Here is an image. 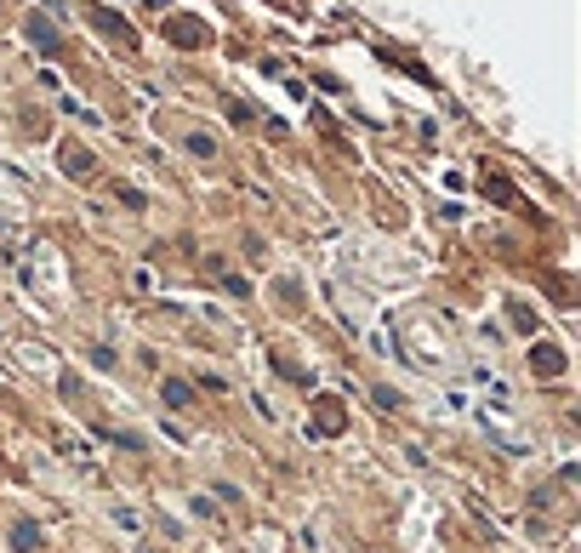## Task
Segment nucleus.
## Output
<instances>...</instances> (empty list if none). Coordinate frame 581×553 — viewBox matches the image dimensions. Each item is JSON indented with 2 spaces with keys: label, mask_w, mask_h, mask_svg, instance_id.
Wrapping results in <instances>:
<instances>
[{
  "label": "nucleus",
  "mask_w": 581,
  "mask_h": 553,
  "mask_svg": "<svg viewBox=\"0 0 581 553\" xmlns=\"http://www.w3.org/2000/svg\"><path fill=\"white\" fill-rule=\"evenodd\" d=\"M564 365H570V360H564L559 343H530V371H536V377L553 382V377H564Z\"/></svg>",
  "instance_id": "7ed1b4c3"
},
{
  "label": "nucleus",
  "mask_w": 581,
  "mask_h": 553,
  "mask_svg": "<svg viewBox=\"0 0 581 553\" xmlns=\"http://www.w3.org/2000/svg\"><path fill=\"white\" fill-rule=\"evenodd\" d=\"M508 314H513V326H519V331H536V314H530V309H525V302H513V309H508Z\"/></svg>",
  "instance_id": "ddd939ff"
},
{
  "label": "nucleus",
  "mask_w": 581,
  "mask_h": 553,
  "mask_svg": "<svg viewBox=\"0 0 581 553\" xmlns=\"http://www.w3.org/2000/svg\"><path fill=\"white\" fill-rule=\"evenodd\" d=\"M115 200H120V206H125V211H143V206H149V200H143V194H137V189H125V183H120V189H115Z\"/></svg>",
  "instance_id": "9b49d317"
},
{
  "label": "nucleus",
  "mask_w": 581,
  "mask_h": 553,
  "mask_svg": "<svg viewBox=\"0 0 581 553\" xmlns=\"http://www.w3.org/2000/svg\"><path fill=\"white\" fill-rule=\"evenodd\" d=\"M57 166H63V177H74V183H86L91 172H98V155H91L86 143H63L57 149Z\"/></svg>",
  "instance_id": "f03ea898"
},
{
  "label": "nucleus",
  "mask_w": 581,
  "mask_h": 553,
  "mask_svg": "<svg viewBox=\"0 0 581 553\" xmlns=\"http://www.w3.org/2000/svg\"><path fill=\"white\" fill-rule=\"evenodd\" d=\"M342 428H348V411H342V399H337V394H320V399L308 405V434H313V439H337Z\"/></svg>",
  "instance_id": "f257e3e1"
},
{
  "label": "nucleus",
  "mask_w": 581,
  "mask_h": 553,
  "mask_svg": "<svg viewBox=\"0 0 581 553\" xmlns=\"http://www.w3.org/2000/svg\"><path fill=\"white\" fill-rule=\"evenodd\" d=\"M183 149H188L194 160H211V155H217V143H211L206 132H188V137H183Z\"/></svg>",
  "instance_id": "9d476101"
},
{
  "label": "nucleus",
  "mask_w": 581,
  "mask_h": 553,
  "mask_svg": "<svg viewBox=\"0 0 581 553\" xmlns=\"http://www.w3.org/2000/svg\"><path fill=\"white\" fill-rule=\"evenodd\" d=\"M160 399H166V411H188V405H194V388H188L183 377H166L160 382Z\"/></svg>",
  "instance_id": "423d86ee"
},
{
  "label": "nucleus",
  "mask_w": 581,
  "mask_h": 553,
  "mask_svg": "<svg viewBox=\"0 0 581 553\" xmlns=\"http://www.w3.org/2000/svg\"><path fill=\"white\" fill-rule=\"evenodd\" d=\"M29 40H35L40 52H57V29L46 23V18H29Z\"/></svg>",
  "instance_id": "6e6552de"
},
{
  "label": "nucleus",
  "mask_w": 581,
  "mask_h": 553,
  "mask_svg": "<svg viewBox=\"0 0 581 553\" xmlns=\"http://www.w3.org/2000/svg\"><path fill=\"white\" fill-rule=\"evenodd\" d=\"M484 194H491L496 206H519V194H513V183H508V177H484Z\"/></svg>",
  "instance_id": "1a4fd4ad"
},
{
  "label": "nucleus",
  "mask_w": 581,
  "mask_h": 553,
  "mask_svg": "<svg viewBox=\"0 0 581 553\" xmlns=\"http://www.w3.org/2000/svg\"><path fill=\"white\" fill-rule=\"evenodd\" d=\"M91 23H98V29H103V35H108V40H125V46H132V23H125V18H115V12H103V6H91Z\"/></svg>",
  "instance_id": "0eeeda50"
},
{
  "label": "nucleus",
  "mask_w": 581,
  "mask_h": 553,
  "mask_svg": "<svg viewBox=\"0 0 581 553\" xmlns=\"http://www.w3.org/2000/svg\"><path fill=\"white\" fill-rule=\"evenodd\" d=\"M371 399H376V411H399V405H405L394 388H371Z\"/></svg>",
  "instance_id": "f8f14e48"
},
{
  "label": "nucleus",
  "mask_w": 581,
  "mask_h": 553,
  "mask_svg": "<svg viewBox=\"0 0 581 553\" xmlns=\"http://www.w3.org/2000/svg\"><path fill=\"white\" fill-rule=\"evenodd\" d=\"M40 548H46L40 525L35 519H18V525H12V553H40Z\"/></svg>",
  "instance_id": "39448f33"
},
{
  "label": "nucleus",
  "mask_w": 581,
  "mask_h": 553,
  "mask_svg": "<svg viewBox=\"0 0 581 553\" xmlns=\"http://www.w3.org/2000/svg\"><path fill=\"white\" fill-rule=\"evenodd\" d=\"M166 35L194 52V46H206V23H200V18H166Z\"/></svg>",
  "instance_id": "20e7f679"
}]
</instances>
